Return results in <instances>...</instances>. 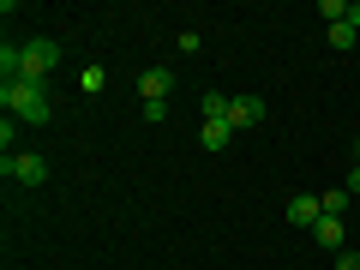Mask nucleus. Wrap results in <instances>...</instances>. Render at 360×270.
<instances>
[{
    "label": "nucleus",
    "instance_id": "1",
    "mask_svg": "<svg viewBox=\"0 0 360 270\" xmlns=\"http://www.w3.org/2000/svg\"><path fill=\"white\" fill-rule=\"evenodd\" d=\"M0 108L13 120H25V127H49L54 108H49V90L30 84V78H0Z\"/></svg>",
    "mask_w": 360,
    "mask_h": 270
},
{
    "label": "nucleus",
    "instance_id": "2",
    "mask_svg": "<svg viewBox=\"0 0 360 270\" xmlns=\"http://www.w3.org/2000/svg\"><path fill=\"white\" fill-rule=\"evenodd\" d=\"M54 66H60V42H54V37H30V42H18V78H30V84H49Z\"/></svg>",
    "mask_w": 360,
    "mask_h": 270
},
{
    "label": "nucleus",
    "instance_id": "3",
    "mask_svg": "<svg viewBox=\"0 0 360 270\" xmlns=\"http://www.w3.org/2000/svg\"><path fill=\"white\" fill-rule=\"evenodd\" d=\"M0 174L13 180V186H42L49 180V156H30V150H13L0 162Z\"/></svg>",
    "mask_w": 360,
    "mask_h": 270
},
{
    "label": "nucleus",
    "instance_id": "4",
    "mask_svg": "<svg viewBox=\"0 0 360 270\" xmlns=\"http://www.w3.org/2000/svg\"><path fill=\"white\" fill-rule=\"evenodd\" d=\"M168 90H174V66H144L139 72V96L144 103H168Z\"/></svg>",
    "mask_w": 360,
    "mask_h": 270
},
{
    "label": "nucleus",
    "instance_id": "5",
    "mask_svg": "<svg viewBox=\"0 0 360 270\" xmlns=\"http://www.w3.org/2000/svg\"><path fill=\"white\" fill-rule=\"evenodd\" d=\"M258 120H264V96H229V127L234 132L258 127Z\"/></svg>",
    "mask_w": 360,
    "mask_h": 270
},
{
    "label": "nucleus",
    "instance_id": "6",
    "mask_svg": "<svg viewBox=\"0 0 360 270\" xmlns=\"http://www.w3.org/2000/svg\"><path fill=\"white\" fill-rule=\"evenodd\" d=\"M283 217L295 222V229H307V234H312V229H319V217H324V198H307V193H295Z\"/></svg>",
    "mask_w": 360,
    "mask_h": 270
},
{
    "label": "nucleus",
    "instance_id": "7",
    "mask_svg": "<svg viewBox=\"0 0 360 270\" xmlns=\"http://www.w3.org/2000/svg\"><path fill=\"white\" fill-rule=\"evenodd\" d=\"M342 217H319V229H312V240H319L324 246V252H342Z\"/></svg>",
    "mask_w": 360,
    "mask_h": 270
},
{
    "label": "nucleus",
    "instance_id": "8",
    "mask_svg": "<svg viewBox=\"0 0 360 270\" xmlns=\"http://www.w3.org/2000/svg\"><path fill=\"white\" fill-rule=\"evenodd\" d=\"M229 139H234L229 120H205V127H198V144H205V150H229Z\"/></svg>",
    "mask_w": 360,
    "mask_h": 270
},
{
    "label": "nucleus",
    "instance_id": "9",
    "mask_svg": "<svg viewBox=\"0 0 360 270\" xmlns=\"http://www.w3.org/2000/svg\"><path fill=\"white\" fill-rule=\"evenodd\" d=\"M354 42H360V30L348 25V18H342V25H330V49H342V54H348Z\"/></svg>",
    "mask_w": 360,
    "mask_h": 270
},
{
    "label": "nucleus",
    "instance_id": "10",
    "mask_svg": "<svg viewBox=\"0 0 360 270\" xmlns=\"http://www.w3.org/2000/svg\"><path fill=\"white\" fill-rule=\"evenodd\" d=\"M205 120H229V96L222 90H205Z\"/></svg>",
    "mask_w": 360,
    "mask_h": 270
},
{
    "label": "nucleus",
    "instance_id": "11",
    "mask_svg": "<svg viewBox=\"0 0 360 270\" xmlns=\"http://www.w3.org/2000/svg\"><path fill=\"white\" fill-rule=\"evenodd\" d=\"M324 217H348V193H342V186L324 193Z\"/></svg>",
    "mask_w": 360,
    "mask_h": 270
},
{
    "label": "nucleus",
    "instance_id": "12",
    "mask_svg": "<svg viewBox=\"0 0 360 270\" xmlns=\"http://www.w3.org/2000/svg\"><path fill=\"white\" fill-rule=\"evenodd\" d=\"M78 84H84V90H90V96H96V90H103V84H108V78H103V66H84V72H78Z\"/></svg>",
    "mask_w": 360,
    "mask_h": 270
},
{
    "label": "nucleus",
    "instance_id": "13",
    "mask_svg": "<svg viewBox=\"0 0 360 270\" xmlns=\"http://www.w3.org/2000/svg\"><path fill=\"white\" fill-rule=\"evenodd\" d=\"M330 270H360V252H348V246H342V252H336V264Z\"/></svg>",
    "mask_w": 360,
    "mask_h": 270
},
{
    "label": "nucleus",
    "instance_id": "14",
    "mask_svg": "<svg viewBox=\"0 0 360 270\" xmlns=\"http://www.w3.org/2000/svg\"><path fill=\"white\" fill-rule=\"evenodd\" d=\"M348 198H360V162L348 168Z\"/></svg>",
    "mask_w": 360,
    "mask_h": 270
},
{
    "label": "nucleus",
    "instance_id": "15",
    "mask_svg": "<svg viewBox=\"0 0 360 270\" xmlns=\"http://www.w3.org/2000/svg\"><path fill=\"white\" fill-rule=\"evenodd\" d=\"M354 162H360V139H354Z\"/></svg>",
    "mask_w": 360,
    "mask_h": 270
}]
</instances>
